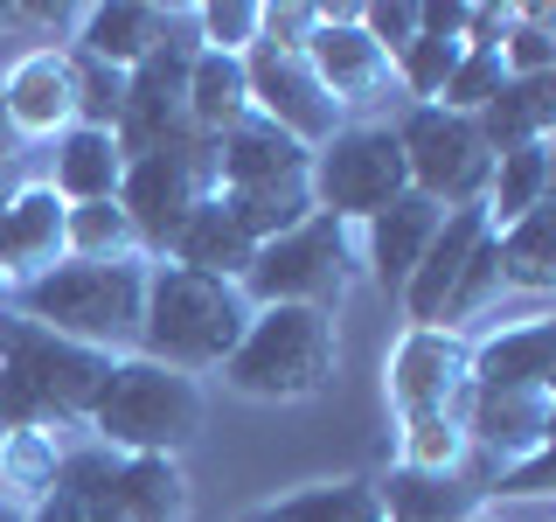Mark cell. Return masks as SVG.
<instances>
[{
    "label": "cell",
    "instance_id": "26",
    "mask_svg": "<svg viewBox=\"0 0 556 522\" xmlns=\"http://www.w3.org/2000/svg\"><path fill=\"white\" fill-rule=\"evenodd\" d=\"M161 258H174V265H188V272H202V278H230V286H243V272H251L257 244L230 223V209L208 196L195 216L174 231V244H167Z\"/></svg>",
    "mask_w": 556,
    "mask_h": 522
},
{
    "label": "cell",
    "instance_id": "25",
    "mask_svg": "<svg viewBox=\"0 0 556 522\" xmlns=\"http://www.w3.org/2000/svg\"><path fill=\"white\" fill-rule=\"evenodd\" d=\"M473 126L486 139V153H508V147H535V139H549L556 133V77H508L473 112Z\"/></svg>",
    "mask_w": 556,
    "mask_h": 522
},
{
    "label": "cell",
    "instance_id": "8",
    "mask_svg": "<svg viewBox=\"0 0 556 522\" xmlns=\"http://www.w3.org/2000/svg\"><path fill=\"white\" fill-rule=\"evenodd\" d=\"M396 153H404L410 196H425L431 209H480L486 174H494V153L473 119L445 112V104H404L390 119Z\"/></svg>",
    "mask_w": 556,
    "mask_h": 522
},
{
    "label": "cell",
    "instance_id": "1",
    "mask_svg": "<svg viewBox=\"0 0 556 522\" xmlns=\"http://www.w3.org/2000/svg\"><path fill=\"white\" fill-rule=\"evenodd\" d=\"M147 265L153 258H63L49 265L42 278L14 286L8 313L49 327V335L77 341V348H98V356H132L139 341V307H147Z\"/></svg>",
    "mask_w": 556,
    "mask_h": 522
},
{
    "label": "cell",
    "instance_id": "9",
    "mask_svg": "<svg viewBox=\"0 0 556 522\" xmlns=\"http://www.w3.org/2000/svg\"><path fill=\"white\" fill-rule=\"evenodd\" d=\"M208 196H216V139H188V147L147 153V161H126V174H118V209H126L147 258H161L174 244V231Z\"/></svg>",
    "mask_w": 556,
    "mask_h": 522
},
{
    "label": "cell",
    "instance_id": "44",
    "mask_svg": "<svg viewBox=\"0 0 556 522\" xmlns=\"http://www.w3.org/2000/svg\"><path fill=\"white\" fill-rule=\"evenodd\" d=\"M459 522H501V515H486V509H480V515H459Z\"/></svg>",
    "mask_w": 556,
    "mask_h": 522
},
{
    "label": "cell",
    "instance_id": "11",
    "mask_svg": "<svg viewBox=\"0 0 556 522\" xmlns=\"http://www.w3.org/2000/svg\"><path fill=\"white\" fill-rule=\"evenodd\" d=\"M362 0H334V8H313V28H306V42H300V57L306 70L320 77V91L341 104V119L348 112H369V104L382 98H396V77H390V57L362 35Z\"/></svg>",
    "mask_w": 556,
    "mask_h": 522
},
{
    "label": "cell",
    "instance_id": "32",
    "mask_svg": "<svg viewBox=\"0 0 556 522\" xmlns=\"http://www.w3.org/2000/svg\"><path fill=\"white\" fill-rule=\"evenodd\" d=\"M63 439L56 432H0V501L14 509H35V501L56 487V467H63Z\"/></svg>",
    "mask_w": 556,
    "mask_h": 522
},
{
    "label": "cell",
    "instance_id": "4",
    "mask_svg": "<svg viewBox=\"0 0 556 522\" xmlns=\"http://www.w3.org/2000/svg\"><path fill=\"white\" fill-rule=\"evenodd\" d=\"M216 376L251 405H306L341 376V327L313 307H251Z\"/></svg>",
    "mask_w": 556,
    "mask_h": 522
},
{
    "label": "cell",
    "instance_id": "45",
    "mask_svg": "<svg viewBox=\"0 0 556 522\" xmlns=\"http://www.w3.org/2000/svg\"><path fill=\"white\" fill-rule=\"evenodd\" d=\"M0 300H8V278H0Z\"/></svg>",
    "mask_w": 556,
    "mask_h": 522
},
{
    "label": "cell",
    "instance_id": "17",
    "mask_svg": "<svg viewBox=\"0 0 556 522\" xmlns=\"http://www.w3.org/2000/svg\"><path fill=\"white\" fill-rule=\"evenodd\" d=\"M486 237H494V231H486L480 209H445V216H439V231H431L425 258H417V272L404 278V293H396V307H404L410 327H439V321H445L452 286H459V272L473 265V251H480Z\"/></svg>",
    "mask_w": 556,
    "mask_h": 522
},
{
    "label": "cell",
    "instance_id": "41",
    "mask_svg": "<svg viewBox=\"0 0 556 522\" xmlns=\"http://www.w3.org/2000/svg\"><path fill=\"white\" fill-rule=\"evenodd\" d=\"M14 153H22V139H14V126H8V104H0V167H8Z\"/></svg>",
    "mask_w": 556,
    "mask_h": 522
},
{
    "label": "cell",
    "instance_id": "5",
    "mask_svg": "<svg viewBox=\"0 0 556 522\" xmlns=\"http://www.w3.org/2000/svg\"><path fill=\"white\" fill-rule=\"evenodd\" d=\"M208 425V390L195 376L167 370V362L147 356H112V376H104L98 405H91V446L104 452H161V460H181L188 446L202 439Z\"/></svg>",
    "mask_w": 556,
    "mask_h": 522
},
{
    "label": "cell",
    "instance_id": "13",
    "mask_svg": "<svg viewBox=\"0 0 556 522\" xmlns=\"http://www.w3.org/2000/svg\"><path fill=\"white\" fill-rule=\"evenodd\" d=\"M243 77H251V112L271 119L278 133H292L306 153L348 126L341 104L320 91V77L306 70L300 49H265V42H251V57H243Z\"/></svg>",
    "mask_w": 556,
    "mask_h": 522
},
{
    "label": "cell",
    "instance_id": "3",
    "mask_svg": "<svg viewBox=\"0 0 556 522\" xmlns=\"http://www.w3.org/2000/svg\"><path fill=\"white\" fill-rule=\"evenodd\" d=\"M243 321H251V300L230 286V278H202L174 258H153L147 265V307H139V341L132 356L167 362L181 376H216L223 356L237 348Z\"/></svg>",
    "mask_w": 556,
    "mask_h": 522
},
{
    "label": "cell",
    "instance_id": "19",
    "mask_svg": "<svg viewBox=\"0 0 556 522\" xmlns=\"http://www.w3.org/2000/svg\"><path fill=\"white\" fill-rule=\"evenodd\" d=\"M0 104H8L14 139H56L63 126H77L70 112V57L63 42H42L28 57H14L0 70Z\"/></svg>",
    "mask_w": 556,
    "mask_h": 522
},
{
    "label": "cell",
    "instance_id": "43",
    "mask_svg": "<svg viewBox=\"0 0 556 522\" xmlns=\"http://www.w3.org/2000/svg\"><path fill=\"white\" fill-rule=\"evenodd\" d=\"M0 28H14V8H8V0H0Z\"/></svg>",
    "mask_w": 556,
    "mask_h": 522
},
{
    "label": "cell",
    "instance_id": "16",
    "mask_svg": "<svg viewBox=\"0 0 556 522\" xmlns=\"http://www.w3.org/2000/svg\"><path fill=\"white\" fill-rule=\"evenodd\" d=\"M466 446L486 460H521V452H543L556 432V390H473L466 383V411H459Z\"/></svg>",
    "mask_w": 556,
    "mask_h": 522
},
{
    "label": "cell",
    "instance_id": "23",
    "mask_svg": "<svg viewBox=\"0 0 556 522\" xmlns=\"http://www.w3.org/2000/svg\"><path fill=\"white\" fill-rule=\"evenodd\" d=\"M369 487H376L382 522H459V515L486 509L473 474H410V467H390Z\"/></svg>",
    "mask_w": 556,
    "mask_h": 522
},
{
    "label": "cell",
    "instance_id": "40",
    "mask_svg": "<svg viewBox=\"0 0 556 522\" xmlns=\"http://www.w3.org/2000/svg\"><path fill=\"white\" fill-rule=\"evenodd\" d=\"M355 22H362V35H369V42H376L390 63L417 42V8H404V0H362Z\"/></svg>",
    "mask_w": 556,
    "mask_h": 522
},
{
    "label": "cell",
    "instance_id": "12",
    "mask_svg": "<svg viewBox=\"0 0 556 522\" xmlns=\"http://www.w3.org/2000/svg\"><path fill=\"white\" fill-rule=\"evenodd\" d=\"M188 63H195V35L153 49L147 63L126 70V119H118V153L126 161H147V153L188 147L195 126H188Z\"/></svg>",
    "mask_w": 556,
    "mask_h": 522
},
{
    "label": "cell",
    "instance_id": "18",
    "mask_svg": "<svg viewBox=\"0 0 556 522\" xmlns=\"http://www.w3.org/2000/svg\"><path fill=\"white\" fill-rule=\"evenodd\" d=\"M313 153L292 133H278L271 119H237L216 139V196H251V188H300Z\"/></svg>",
    "mask_w": 556,
    "mask_h": 522
},
{
    "label": "cell",
    "instance_id": "27",
    "mask_svg": "<svg viewBox=\"0 0 556 522\" xmlns=\"http://www.w3.org/2000/svg\"><path fill=\"white\" fill-rule=\"evenodd\" d=\"M118 174H126V153H118L112 133L98 126H63L56 133V167H49V188L77 209V202H112Z\"/></svg>",
    "mask_w": 556,
    "mask_h": 522
},
{
    "label": "cell",
    "instance_id": "20",
    "mask_svg": "<svg viewBox=\"0 0 556 522\" xmlns=\"http://www.w3.org/2000/svg\"><path fill=\"white\" fill-rule=\"evenodd\" d=\"M439 216H445V209H431L425 196H410V188H404L390 209H376V216L355 231L362 278H369V286H382V293L396 300V293H404V278L417 272V258H425L431 231H439Z\"/></svg>",
    "mask_w": 556,
    "mask_h": 522
},
{
    "label": "cell",
    "instance_id": "34",
    "mask_svg": "<svg viewBox=\"0 0 556 522\" xmlns=\"http://www.w3.org/2000/svg\"><path fill=\"white\" fill-rule=\"evenodd\" d=\"M63 57H70V112H77V126L118 133V119H126V70L91 63L77 49H63Z\"/></svg>",
    "mask_w": 556,
    "mask_h": 522
},
{
    "label": "cell",
    "instance_id": "14",
    "mask_svg": "<svg viewBox=\"0 0 556 522\" xmlns=\"http://www.w3.org/2000/svg\"><path fill=\"white\" fill-rule=\"evenodd\" d=\"M181 22H188V8H153V0H91V8H77L63 49H77V57H91V63H112V70H132V63H147L153 49L181 42Z\"/></svg>",
    "mask_w": 556,
    "mask_h": 522
},
{
    "label": "cell",
    "instance_id": "7",
    "mask_svg": "<svg viewBox=\"0 0 556 522\" xmlns=\"http://www.w3.org/2000/svg\"><path fill=\"white\" fill-rule=\"evenodd\" d=\"M404 188H410V174H404V153H396L390 119H348V126L334 139H320L313 161H306L313 209L348 223V231H362V223H369L376 209H390Z\"/></svg>",
    "mask_w": 556,
    "mask_h": 522
},
{
    "label": "cell",
    "instance_id": "28",
    "mask_svg": "<svg viewBox=\"0 0 556 522\" xmlns=\"http://www.w3.org/2000/svg\"><path fill=\"white\" fill-rule=\"evenodd\" d=\"M556 188V161H549V139H535V147H508L494 153V174H486V196H480V216L486 231H508L521 223L529 209H543Z\"/></svg>",
    "mask_w": 556,
    "mask_h": 522
},
{
    "label": "cell",
    "instance_id": "31",
    "mask_svg": "<svg viewBox=\"0 0 556 522\" xmlns=\"http://www.w3.org/2000/svg\"><path fill=\"white\" fill-rule=\"evenodd\" d=\"M243 522H382V509H376V487L362 481V474H341V481L292 487V495L251 509Z\"/></svg>",
    "mask_w": 556,
    "mask_h": 522
},
{
    "label": "cell",
    "instance_id": "38",
    "mask_svg": "<svg viewBox=\"0 0 556 522\" xmlns=\"http://www.w3.org/2000/svg\"><path fill=\"white\" fill-rule=\"evenodd\" d=\"M494 57L508 77H556V22H521L515 14V28L501 35Z\"/></svg>",
    "mask_w": 556,
    "mask_h": 522
},
{
    "label": "cell",
    "instance_id": "39",
    "mask_svg": "<svg viewBox=\"0 0 556 522\" xmlns=\"http://www.w3.org/2000/svg\"><path fill=\"white\" fill-rule=\"evenodd\" d=\"M543 495H549V446L480 474V501H543Z\"/></svg>",
    "mask_w": 556,
    "mask_h": 522
},
{
    "label": "cell",
    "instance_id": "42",
    "mask_svg": "<svg viewBox=\"0 0 556 522\" xmlns=\"http://www.w3.org/2000/svg\"><path fill=\"white\" fill-rule=\"evenodd\" d=\"M0 522H28L22 509H14V501H0Z\"/></svg>",
    "mask_w": 556,
    "mask_h": 522
},
{
    "label": "cell",
    "instance_id": "37",
    "mask_svg": "<svg viewBox=\"0 0 556 522\" xmlns=\"http://www.w3.org/2000/svg\"><path fill=\"white\" fill-rule=\"evenodd\" d=\"M508 84V70H501V57L494 49H466L459 63H452V77H445V91H439V104L445 112H459V119H473L486 98Z\"/></svg>",
    "mask_w": 556,
    "mask_h": 522
},
{
    "label": "cell",
    "instance_id": "33",
    "mask_svg": "<svg viewBox=\"0 0 556 522\" xmlns=\"http://www.w3.org/2000/svg\"><path fill=\"white\" fill-rule=\"evenodd\" d=\"M473 446H466L459 418H410L396 425V460L390 467H410V474H466Z\"/></svg>",
    "mask_w": 556,
    "mask_h": 522
},
{
    "label": "cell",
    "instance_id": "35",
    "mask_svg": "<svg viewBox=\"0 0 556 522\" xmlns=\"http://www.w3.org/2000/svg\"><path fill=\"white\" fill-rule=\"evenodd\" d=\"M63 244H70V258H132L139 251V237H132V223H126V209L112 202H77L63 216ZM147 258V251H139Z\"/></svg>",
    "mask_w": 556,
    "mask_h": 522
},
{
    "label": "cell",
    "instance_id": "22",
    "mask_svg": "<svg viewBox=\"0 0 556 522\" xmlns=\"http://www.w3.org/2000/svg\"><path fill=\"white\" fill-rule=\"evenodd\" d=\"M112 474H118V452L70 446L56 467V487L28 509V522H126L112 501Z\"/></svg>",
    "mask_w": 556,
    "mask_h": 522
},
{
    "label": "cell",
    "instance_id": "21",
    "mask_svg": "<svg viewBox=\"0 0 556 522\" xmlns=\"http://www.w3.org/2000/svg\"><path fill=\"white\" fill-rule=\"evenodd\" d=\"M473 390H556V321H521L466 348Z\"/></svg>",
    "mask_w": 556,
    "mask_h": 522
},
{
    "label": "cell",
    "instance_id": "2",
    "mask_svg": "<svg viewBox=\"0 0 556 522\" xmlns=\"http://www.w3.org/2000/svg\"><path fill=\"white\" fill-rule=\"evenodd\" d=\"M104 376H112V356L0 307V432H84Z\"/></svg>",
    "mask_w": 556,
    "mask_h": 522
},
{
    "label": "cell",
    "instance_id": "15",
    "mask_svg": "<svg viewBox=\"0 0 556 522\" xmlns=\"http://www.w3.org/2000/svg\"><path fill=\"white\" fill-rule=\"evenodd\" d=\"M63 216H70V202L49 182H22L0 196V278H8V293L70 258Z\"/></svg>",
    "mask_w": 556,
    "mask_h": 522
},
{
    "label": "cell",
    "instance_id": "30",
    "mask_svg": "<svg viewBox=\"0 0 556 522\" xmlns=\"http://www.w3.org/2000/svg\"><path fill=\"white\" fill-rule=\"evenodd\" d=\"M494 258L501 293H556V196L508 231H494Z\"/></svg>",
    "mask_w": 556,
    "mask_h": 522
},
{
    "label": "cell",
    "instance_id": "10",
    "mask_svg": "<svg viewBox=\"0 0 556 522\" xmlns=\"http://www.w3.org/2000/svg\"><path fill=\"white\" fill-rule=\"evenodd\" d=\"M466 341L459 327H404L396 348L382 356V397L390 418H459L466 411Z\"/></svg>",
    "mask_w": 556,
    "mask_h": 522
},
{
    "label": "cell",
    "instance_id": "29",
    "mask_svg": "<svg viewBox=\"0 0 556 522\" xmlns=\"http://www.w3.org/2000/svg\"><path fill=\"white\" fill-rule=\"evenodd\" d=\"M237 119H251V77H243V57L195 49V63H188V126H195V139H223Z\"/></svg>",
    "mask_w": 556,
    "mask_h": 522
},
{
    "label": "cell",
    "instance_id": "6",
    "mask_svg": "<svg viewBox=\"0 0 556 522\" xmlns=\"http://www.w3.org/2000/svg\"><path fill=\"white\" fill-rule=\"evenodd\" d=\"M362 286V251L355 231L313 209L306 223H292L286 237L257 244L251 272H243V300L251 307H313V313H341V300Z\"/></svg>",
    "mask_w": 556,
    "mask_h": 522
},
{
    "label": "cell",
    "instance_id": "24",
    "mask_svg": "<svg viewBox=\"0 0 556 522\" xmlns=\"http://www.w3.org/2000/svg\"><path fill=\"white\" fill-rule=\"evenodd\" d=\"M112 501L126 522H195V487L181 460H161V452H126L112 474Z\"/></svg>",
    "mask_w": 556,
    "mask_h": 522
},
{
    "label": "cell",
    "instance_id": "36",
    "mask_svg": "<svg viewBox=\"0 0 556 522\" xmlns=\"http://www.w3.org/2000/svg\"><path fill=\"white\" fill-rule=\"evenodd\" d=\"M188 28H195V49L251 57L257 28H265V0H208V8H188Z\"/></svg>",
    "mask_w": 556,
    "mask_h": 522
}]
</instances>
